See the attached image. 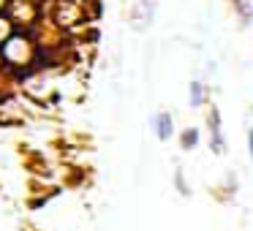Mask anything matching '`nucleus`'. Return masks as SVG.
<instances>
[{
    "label": "nucleus",
    "instance_id": "f257e3e1",
    "mask_svg": "<svg viewBox=\"0 0 253 231\" xmlns=\"http://www.w3.org/2000/svg\"><path fill=\"white\" fill-rule=\"evenodd\" d=\"M150 128H153V133L161 139V142H169V139L174 136V120H171L169 112H158V115H153Z\"/></svg>",
    "mask_w": 253,
    "mask_h": 231
},
{
    "label": "nucleus",
    "instance_id": "f03ea898",
    "mask_svg": "<svg viewBox=\"0 0 253 231\" xmlns=\"http://www.w3.org/2000/svg\"><path fill=\"white\" fill-rule=\"evenodd\" d=\"M207 125H210V136H212V139H210V144H212V150L220 155L226 150V142H223V131H220V115H218V109H215V106L210 109Z\"/></svg>",
    "mask_w": 253,
    "mask_h": 231
},
{
    "label": "nucleus",
    "instance_id": "7ed1b4c3",
    "mask_svg": "<svg viewBox=\"0 0 253 231\" xmlns=\"http://www.w3.org/2000/svg\"><path fill=\"white\" fill-rule=\"evenodd\" d=\"M188 104H191L193 109H199V106L207 104V87H204L202 79H193V82H191V90H188Z\"/></svg>",
    "mask_w": 253,
    "mask_h": 231
},
{
    "label": "nucleus",
    "instance_id": "20e7f679",
    "mask_svg": "<svg viewBox=\"0 0 253 231\" xmlns=\"http://www.w3.org/2000/svg\"><path fill=\"white\" fill-rule=\"evenodd\" d=\"M234 11L237 17H240V25L242 28H248V25L253 22V0H234Z\"/></svg>",
    "mask_w": 253,
    "mask_h": 231
},
{
    "label": "nucleus",
    "instance_id": "39448f33",
    "mask_svg": "<svg viewBox=\"0 0 253 231\" xmlns=\"http://www.w3.org/2000/svg\"><path fill=\"white\" fill-rule=\"evenodd\" d=\"M196 144H199V128L196 125L185 128V131H182V139H180V147L182 150H193Z\"/></svg>",
    "mask_w": 253,
    "mask_h": 231
},
{
    "label": "nucleus",
    "instance_id": "423d86ee",
    "mask_svg": "<svg viewBox=\"0 0 253 231\" xmlns=\"http://www.w3.org/2000/svg\"><path fill=\"white\" fill-rule=\"evenodd\" d=\"M248 153H251V160H253V128H248Z\"/></svg>",
    "mask_w": 253,
    "mask_h": 231
}]
</instances>
